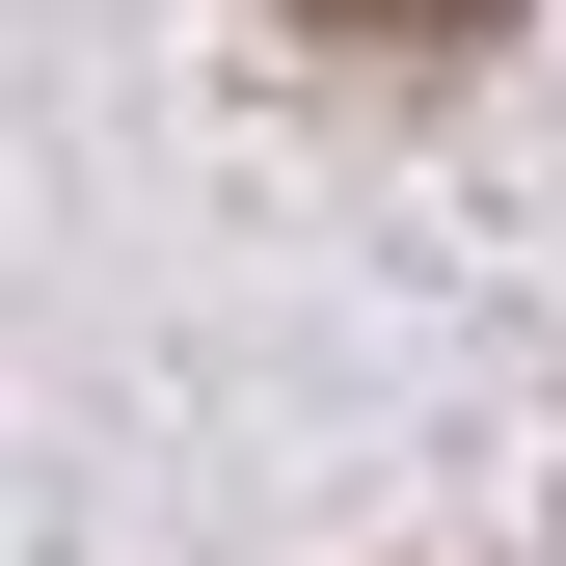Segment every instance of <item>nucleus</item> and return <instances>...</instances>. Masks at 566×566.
Instances as JSON below:
<instances>
[{"mask_svg": "<svg viewBox=\"0 0 566 566\" xmlns=\"http://www.w3.org/2000/svg\"><path fill=\"white\" fill-rule=\"evenodd\" d=\"M297 28H324V54H405V82H432V54H485L513 0H297Z\"/></svg>", "mask_w": 566, "mask_h": 566, "instance_id": "nucleus-1", "label": "nucleus"}]
</instances>
